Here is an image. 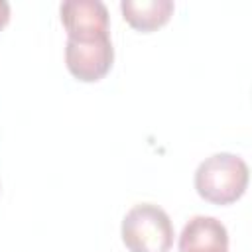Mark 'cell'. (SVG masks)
Returning <instances> with one entry per match:
<instances>
[{"label":"cell","mask_w":252,"mask_h":252,"mask_svg":"<svg viewBox=\"0 0 252 252\" xmlns=\"http://www.w3.org/2000/svg\"><path fill=\"white\" fill-rule=\"evenodd\" d=\"M61 22L67 30V39L89 41L110 35V18L100 0H65L59 6Z\"/></svg>","instance_id":"277c9868"},{"label":"cell","mask_w":252,"mask_h":252,"mask_svg":"<svg viewBox=\"0 0 252 252\" xmlns=\"http://www.w3.org/2000/svg\"><path fill=\"white\" fill-rule=\"evenodd\" d=\"M179 252H228L226 226L215 217H193L179 234Z\"/></svg>","instance_id":"5b68a950"},{"label":"cell","mask_w":252,"mask_h":252,"mask_svg":"<svg viewBox=\"0 0 252 252\" xmlns=\"http://www.w3.org/2000/svg\"><path fill=\"white\" fill-rule=\"evenodd\" d=\"M120 232L130 252H169L175 236L169 215L154 203L134 205L122 219Z\"/></svg>","instance_id":"7a4b0ae2"},{"label":"cell","mask_w":252,"mask_h":252,"mask_svg":"<svg viewBox=\"0 0 252 252\" xmlns=\"http://www.w3.org/2000/svg\"><path fill=\"white\" fill-rule=\"evenodd\" d=\"M248 187V165L242 158L220 152L205 158L195 169V189L199 197L213 205L238 201Z\"/></svg>","instance_id":"6da1fadb"},{"label":"cell","mask_w":252,"mask_h":252,"mask_svg":"<svg viewBox=\"0 0 252 252\" xmlns=\"http://www.w3.org/2000/svg\"><path fill=\"white\" fill-rule=\"evenodd\" d=\"M175 4L171 0H122L124 20L138 32H154L167 24Z\"/></svg>","instance_id":"8992f818"},{"label":"cell","mask_w":252,"mask_h":252,"mask_svg":"<svg viewBox=\"0 0 252 252\" xmlns=\"http://www.w3.org/2000/svg\"><path fill=\"white\" fill-rule=\"evenodd\" d=\"M112 61H114V47H112L110 35L89 39V41L67 39V45H65L67 69L75 79L83 83L100 81L110 71Z\"/></svg>","instance_id":"3957f363"},{"label":"cell","mask_w":252,"mask_h":252,"mask_svg":"<svg viewBox=\"0 0 252 252\" xmlns=\"http://www.w3.org/2000/svg\"><path fill=\"white\" fill-rule=\"evenodd\" d=\"M10 22V4L6 0H0V30Z\"/></svg>","instance_id":"52a82bcc"}]
</instances>
